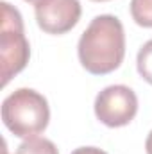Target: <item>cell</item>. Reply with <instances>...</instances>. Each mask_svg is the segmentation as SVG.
I'll return each mask as SVG.
<instances>
[{"mask_svg": "<svg viewBox=\"0 0 152 154\" xmlns=\"http://www.w3.org/2000/svg\"><path fill=\"white\" fill-rule=\"evenodd\" d=\"M131 16L141 27H152V0H131Z\"/></svg>", "mask_w": 152, "mask_h": 154, "instance_id": "cell-7", "label": "cell"}, {"mask_svg": "<svg viewBox=\"0 0 152 154\" xmlns=\"http://www.w3.org/2000/svg\"><path fill=\"white\" fill-rule=\"evenodd\" d=\"M136 66H138L140 75L152 84V39H149L140 48L138 57H136Z\"/></svg>", "mask_w": 152, "mask_h": 154, "instance_id": "cell-8", "label": "cell"}, {"mask_svg": "<svg viewBox=\"0 0 152 154\" xmlns=\"http://www.w3.org/2000/svg\"><path fill=\"white\" fill-rule=\"evenodd\" d=\"M16 154H59L57 147L52 140L48 138H25L23 143H20V147L16 149Z\"/></svg>", "mask_w": 152, "mask_h": 154, "instance_id": "cell-6", "label": "cell"}, {"mask_svg": "<svg viewBox=\"0 0 152 154\" xmlns=\"http://www.w3.org/2000/svg\"><path fill=\"white\" fill-rule=\"evenodd\" d=\"M145 151H147V154H152V131L149 133V136H147V142H145Z\"/></svg>", "mask_w": 152, "mask_h": 154, "instance_id": "cell-10", "label": "cell"}, {"mask_svg": "<svg viewBox=\"0 0 152 154\" xmlns=\"http://www.w3.org/2000/svg\"><path fill=\"white\" fill-rule=\"evenodd\" d=\"M95 2H108V0H95Z\"/></svg>", "mask_w": 152, "mask_h": 154, "instance_id": "cell-13", "label": "cell"}, {"mask_svg": "<svg viewBox=\"0 0 152 154\" xmlns=\"http://www.w3.org/2000/svg\"><path fill=\"white\" fill-rule=\"evenodd\" d=\"M27 2H31V4H34V5H36V4H39V2H43V0H27Z\"/></svg>", "mask_w": 152, "mask_h": 154, "instance_id": "cell-11", "label": "cell"}, {"mask_svg": "<svg viewBox=\"0 0 152 154\" xmlns=\"http://www.w3.org/2000/svg\"><path fill=\"white\" fill-rule=\"evenodd\" d=\"M39 29L48 34H65L72 31L81 18L79 0H43L34 5Z\"/></svg>", "mask_w": 152, "mask_h": 154, "instance_id": "cell-5", "label": "cell"}, {"mask_svg": "<svg viewBox=\"0 0 152 154\" xmlns=\"http://www.w3.org/2000/svg\"><path fill=\"white\" fill-rule=\"evenodd\" d=\"M4 154H9L7 152V145H5V143H4Z\"/></svg>", "mask_w": 152, "mask_h": 154, "instance_id": "cell-12", "label": "cell"}, {"mask_svg": "<svg viewBox=\"0 0 152 154\" xmlns=\"http://www.w3.org/2000/svg\"><path fill=\"white\" fill-rule=\"evenodd\" d=\"M31 57V47L25 38L23 20L16 7L2 2V29H0V72L2 86L20 74Z\"/></svg>", "mask_w": 152, "mask_h": 154, "instance_id": "cell-3", "label": "cell"}, {"mask_svg": "<svg viewBox=\"0 0 152 154\" xmlns=\"http://www.w3.org/2000/svg\"><path fill=\"white\" fill-rule=\"evenodd\" d=\"M72 154H108V152H104L102 149H97V147H79Z\"/></svg>", "mask_w": 152, "mask_h": 154, "instance_id": "cell-9", "label": "cell"}, {"mask_svg": "<svg viewBox=\"0 0 152 154\" xmlns=\"http://www.w3.org/2000/svg\"><path fill=\"white\" fill-rule=\"evenodd\" d=\"M77 54L81 65L93 75H106L116 70L125 56L122 22L113 14L95 16L79 39Z\"/></svg>", "mask_w": 152, "mask_h": 154, "instance_id": "cell-1", "label": "cell"}, {"mask_svg": "<svg viewBox=\"0 0 152 154\" xmlns=\"http://www.w3.org/2000/svg\"><path fill=\"white\" fill-rule=\"evenodd\" d=\"M138 113L136 93L123 84L104 88L95 99V115L108 127L127 125Z\"/></svg>", "mask_w": 152, "mask_h": 154, "instance_id": "cell-4", "label": "cell"}, {"mask_svg": "<svg viewBox=\"0 0 152 154\" xmlns=\"http://www.w3.org/2000/svg\"><path fill=\"white\" fill-rule=\"evenodd\" d=\"M4 125L18 138H32L43 133L50 120L47 99L31 88H18L2 102Z\"/></svg>", "mask_w": 152, "mask_h": 154, "instance_id": "cell-2", "label": "cell"}]
</instances>
